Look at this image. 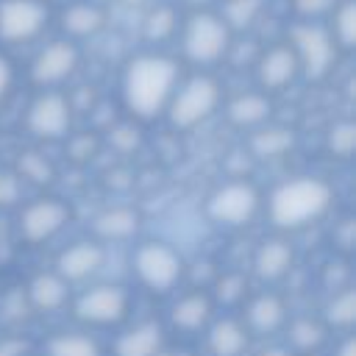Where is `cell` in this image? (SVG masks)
Listing matches in <instances>:
<instances>
[{
	"instance_id": "obj_1",
	"label": "cell",
	"mask_w": 356,
	"mask_h": 356,
	"mask_svg": "<svg viewBox=\"0 0 356 356\" xmlns=\"http://www.w3.org/2000/svg\"><path fill=\"white\" fill-rule=\"evenodd\" d=\"M181 81V67L164 53H142L125 64L122 103L134 120H156L167 111V103Z\"/></svg>"
},
{
	"instance_id": "obj_2",
	"label": "cell",
	"mask_w": 356,
	"mask_h": 356,
	"mask_svg": "<svg viewBox=\"0 0 356 356\" xmlns=\"http://www.w3.org/2000/svg\"><path fill=\"white\" fill-rule=\"evenodd\" d=\"M334 186L320 175H295L273 186L267 195V220L275 231L292 234L328 214Z\"/></svg>"
},
{
	"instance_id": "obj_3",
	"label": "cell",
	"mask_w": 356,
	"mask_h": 356,
	"mask_svg": "<svg viewBox=\"0 0 356 356\" xmlns=\"http://www.w3.org/2000/svg\"><path fill=\"white\" fill-rule=\"evenodd\" d=\"M220 103H222V89L217 78L189 75L186 81H178L164 114L175 131H192L203 125L220 108Z\"/></svg>"
},
{
	"instance_id": "obj_4",
	"label": "cell",
	"mask_w": 356,
	"mask_h": 356,
	"mask_svg": "<svg viewBox=\"0 0 356 356\" xmlns=\"http://www.w3.org/2000/svg\"><path fill=\"white\" fill-rule=\"evenodd\" d=\"M231 28L220 14L197 8L181 28V50L184 58L197 67H211L231 53Z\"/></svg>"
},
{
	"instance_id": "obj_5",
	"label": "cell",
	"mask_w": 356,
	"mask_h": 356,
	"mask_svg": "<svg viewBox=\"0 0 356 356\" xmlns=\"http://www.w3.org/2000/svg\"><path fill=\"white\" fill-rule=\"evenodd\" d=\"M131 267H134L136 281L145 289L159 292V295L175 289L181 284V278H184V270H186L181 253L172 245L159 242V239H147V242L136 245Z\"/></svg>"
},
{
	"instance_id": "obj_6",
	"label": "cell",
	"mask_w": 356,
	"mask_h": 356,
	"mask_svg": "<svg viewBox=\"0 0 356 356\" xmlns=\"http://www.w3.org/2000/svg\"><path fill=\"white\" fill-rule=\"evenodd\" d=\"M70 217H72V211L61 197H53V195L33 197L28 203H19L17 236H19V242H25L31 248L47 245L67 228Z\"/></svg>"
},
{
	"instance_id": "obj_7",
	"label": "cell",
	"mask_w": 356,
	"mask_h": 356,
	"mask_svg": "<svg viewBox=\"0 0 356 356\" xmlns=\"http://www.w3.org/2000/svg\"><path fill=\"white\" fill-rule=\"evenodd\" d=\"M131 292L122 284H95L72 300V317L92 328H111L128 320Z\"/></svg>"
},
{
	"instance_id": "obj_8",
	"label": "cell",
	"mask_w": 356,
	"mask_h": 356,
	"mask_svg": "<svg viewBox=\"0 0 356 356\" xmlns=\"http://www.w3.org/2000/svg\"><path fill=\"white\" fill-rule=\"evenodd\" d=\"M259 209H261V192L245 178L220 184L206 200L209 220L217 225H225V228L248 225L259 214Z\"/></svg>"
},
{
	"instance_id": "obj_9",
	"label": "cell",
	"mask_w": 356,
	"mask_h": 356,
	"mask_svg": "<svg viewBox=\"0 0 356 356\" xmlns=\"http://www.w3.org/2000/svg\"><path fill=\"white\" fill-rule=\"evenodd\" d=\"M72 106L70 97L58 89H39V95L28 103L25 111V131L39 142L67 139L72 131Z\"/></svg>"
},
{
	"instance_id": "obj_10",
	"label": "cell",
	"mask_w": 356,
	"mask_h": 356,
	"mask_svg": "<svg viewBox=\"0 0 356 356\" xmlns=\"http://www.w3.org/2000/svg\"><path fill=\"white\" fill-rule=\"evenodd\" d=\"M300 64V72L309 81H323L337 61V44L331 39V33L317 25V22H298L289 31V42H286Z\"/></svg>"
},
{
	"instance_id": "obj_11",
	"label": "cell",
	"mask_w": 356,
	"mask_h": 356,
	"mask_svg": "<svg viewBox=\"0 0 356 356\" xmlns=\"http://www.w3.org/2000/svg\"><path fill=\"white\" fill-rule=\"evenodd\" d=\"M50 22L44 0H0V42L28 44L42 36Z\"/></svg>"
},
{
	"instance_id": "obj_12",
	"label": "cell",
	"mask_w": 356,
	"mask_h": 356,
	"mask_svg": "<svg viewBox=\"0 0 356 356\" xmlns=\"http://www.w3.org/2000/svg\"><path fill=\"white\" fill-rule=\"evenodd\" d=\"M81 64V50L72 39H53L47 42L31 61L28 78L36 89H58L64 81L75 75Z\"/></svg>"
},
{
	"instance_id": "obj_13",
	"label": "cell",
	"mask_w": 356,
	"mask_h": 356,
	"mask_svg": "<svg viewBox=\"0 0 356 356\" xmlns=\"http://www.w3.org/2000/svg\"><path fill=\"white\" fill-rule=\"evenodd\" d=\"M103 261H106V248L97 239H78V242L58 250L53 270L67 284H81V281L97 275Z\"/></svg>"
},
{
	"instance_id": "obj_14",
	"label": "cell",
	"mask_w": 356,
	"mask_h": 356,
	"mask_svg": "<svg viewBox=\"0 0 356 356\" xmlns=\"http://www.w3.org/2000/svg\"><path fill=\"white\" fill-rule=\"evenodd\" d=\"M239 320L250 337H273V334L284 331L289 312L278 292H259L245 300V312Z\"/></svg>"
},
{
	"instance_id": "obj_15",
	"label": "cell",
	"mask_w": 356,
	"mask_h": 356,
	"mask_svg": "<svg viewBox=\"0 0 356 356\" xmlns=\"http://www.w3.org/2000/svg\"><path fill=\"white\" fill-rule=\"evenodd\" d=\"M298 75H300V64H298L295 50H292L286 42L267 47V50L256 58V78H259V86H261L264 92H281V89H286Z\"/></svg>"
},
{
	"instance_id": "obj_16",
	"label": "cell",
	"mask_w": 356,
	"mask_h": 356,
	"mask_svg": "<svg viewBox=\"0 0 356 356\" xmlns=\"http://www.w3.org/2000/svg\"><path fill=\"white\" fill-rule=\"evenodd\" d=\"M295 264V248L286 236H267L253 250V275L264 284L281 281Z\"/></svg>"
},
{
	"instance_id": "obj_17",
	"label": "cell",
	"mask_w": 356,
	"mask_h": 356,
	"mask_svg": "<svg viewBox=\"0 0 356 356\" xmlns=\"http://www.w3.org/2000/svg\"><path fill=\"white\" fill-rule=\"evenodd\" d=\"M211 320H214V300L206 289H192L170 306V325L181 334L206 331Z\"/></svg>"
},
{
	"instance_id": "obj_18",
	"label": "cell",
	"mask_w": 356,
	"mask_h": 356,
	"mask_svg": "<svg viewBox=\"0 0 356 356\" xmlns=\"http://www.w3.org/2000/svg\"><path fill=\"white\" fill-rule=\"evenodd\" d=\"M248 348H250V334L239 317H217L206 325L209 356H245Z\"/></svg>"
},
{
	"instance_id": "obj_19",
	"label": "cell",
	"mask_w": 356,
	"mask_h": 356,
	"mask_svg": "<svg viewBox=\"0 0 356 356\" xmlns=\"http://www.w3.org/2000/svg\"><path fill=\"white\" fill-rule=\"evenodd\" d=\"M25 300L33 312H42V314H56L67 306L70 300V284L56 273V270H47V273H36L28 286H25Z\"/></svg>"
},
{
	"instance_id": "obj_20",
	"label": "cell",
	"mask_w": 356,
	"mask_h": 356,
	"mask_svg": "<svg viewBox=\"0 0 356 356\" xmlns=\"http://www.w3.org/2000/svg\"><path fill=\"white\" fill-rule=\"evenodd\" d=\"M167 348V334L159 320H142L122 331L114 342V356H159Z\"/></svg>"
},
{
	"instance_id": "obj_21",
	"label": "cell",
	"mask_w": 356,
	"mask_h": 356,
	"mask_svg": "<svg viewBox=\"0 0 356 356\" xmlns=\"http://www.w3.org/2000/svg\"><path fill=\"white\" fill-rule=\"evenodd\" d=\"M273 117V100L267 92H239L225 103V120L234 128H259L270 122Z\"/></svg>"
},
{
	"instance_id": "obj_22",
	"label": "cell",
	"mask_w": 356,
	"mask_h": 356,
	"mask_svg": "<svg viewBox=\"0 0 356 356\" xmlns=\"http://www.w3.org/2000/svg\"><path fill=\"white\" fill-rule=\"evenodd\" d=\"M139 222H142V217L134 206H111V209H103L100 214H95L92 234L100 245L103 242H125L139 231Z\"/></svg>"
},
{
	"instance_id": "obj_23",
	"label": "cell",
	"mask_w": 356,
	"mask_h": 356,
	"mask_svg": "<svg viewBox=\"0 0 356 356\" xmlns=\"http://www.w3.org/2000/svg\"><path fill=\"white\" fill-rule=\"evenodd\" d=\"M295 142H298V134L286 125H273V122H264L259 128H253L250 139H248V150L253 159H281L286 153L295 150Z\"/></svg>"
},
{
	"instance_id": "obj_24",
	"label": "cell",
	"mask_w": 356,
	"mask_h": 356,
	"mask_svg": "<svg viewBox=\"0 0 356 356\" xmlns=\"http://www.w3.org/2000/svg\"><path fill=\"white\" fill-rule=\"evenodd\" d=\"M286 348L295 356H317L328 342V325L320 317H295L286 320Z\"/></svg>"
},
{
	"instance_id": "obj_25",
	"label": "cell",
	"mask_w": 356,
	"mask_h": 356,
	"mask_svg": "<svg viewBox=\"0 0 356 356\" xmlns=\"http://www.w3.org/2000/svg\"><path fill=\"white\" fill-rule=\"evenodd\" d=\"M61 28L70 39H86L106 28V11L100 3L92 0H75L61 11Z\"/></svg>"
},
{
	"instance_id": "obj_26",
	"label": "cell",
	"mask_w": 356,
	"mask_h": 356,
	"mask_svg": "<svg viewBox=\"0 0 356 356\" xmlns=\"http://www.w3.org/2000/svg\"><path fill=\"white\" fill-rule=\"evenodd\" d=\"M320 320L328 325V331L334 328V331L350 334V328H353V323H356V289H353L350 284H348V286H339V289L328 298V303H325Z\"/></svg>"
},
{
	"instance_id": "obj_27",
	"label": "cell",
	"mask_w": 356,
	"mask_h": 356,
	"mask_svg": "<svg viewBox=\"0 0 356 356\" xmlns=\"http://www.w3.org/2000/svg\"><path fill=\"white\" fill-rule=\"evenodd\" d=\"M14 175L22 184H33V186H50L56 181V167L47 156H42L39 150H22L14 161Z\"/></svg>"
},
{
	"instance_id": "obj_28",
	"label": "cell",
	"mask_w": 356,
	"mask_h": 356,
	"mask_svg": "<svg viewBox=\"0 0 356 356\" xmlns=\"http://www.w3.org/2000/svg\"><path fill=\"white\" fill-rule=\"evenodd\" d=\"M44 356H100V345L81 331H61L47 339Z\"/></svg>"
},
{
	"instance_id": "obj_29",
	"label": "cell",
	"mask_w": 356,
	"mask_h": 356,
	"mask_svg": "<svg viewBox=\"0 0 356 356\" xmlns=\"http://www.w3.org/2000/svg\"><path fill=\"white\" fill-rule=\"evenodd\" d=\"M211 300H214V306L220 303V306H228V309H234V306H242L245 300H248V275H242V273H217L214 275V281H211Z\"/></svg>"
},
{
	"instance_id": "obj_30",
	"label": "cell",
	"mask_w": 356,
	"mask_h": 356,
	"mask_svg": "<svg viewBox=\"0 0 356 356\" xmlns=\"http://www.w3.org/2000/svg\"><path fill=\"white\" fill-rule=\"evenodd\" d=\"M331 39L337 50H353L356 44V3L353 0H337L331 11Z\"/></svg>"
},
{
	"instance_id": "obj_31",
	"label": "cell",
	"mask_w": 356,
	"mask_h": 356,
	"mask_svg": "<svg viewBox=\"0 0 356 356\" xmlns=\"http://www.w3.org/2000/svg\"><path fill=\"white\" fill-rule=\"evenodd\" d=\"M175 31H178V14L172 6H153L142 19V33L153 44L170 42L175 36Z\"/></svg>"
},
{
	"instance_id": "obj_32",
	"label": "cell",
	"mask_w": 356,
	"mask_h": 356,
	"mask_svg": "<svg viewBox=\"0 0 356 356\" xmlns=\"http://www.w3.org/2000/svg\"><path fill=\"white\" fill-rule=\"evenodd\" d=\"M261 8H264V0H225L220 17L234 33V31H248L261 17Z\"/></svg>"
},
{
	"instance_id": "obj_33",
	"label": "cell",
	"mask_w": 356,
	"mask_h": 356,
	"mask_svg": "<svg viewBox=\"0 0 356 356\" xmlns=\"http://www.w3.org/2000/svg\"><path fill=\"white\" fill-rule=\"evenodd\" d=\"M325 147L334 159H350L356 150V125L350 120H339L325 134Z\"/></svg>"
},
{
	"instance_id": "obj_34",
	"label": "cell",
	"mask_w": 356,
	"mask_h": 356,
	"mask_svg": "<svg viewBox=\"0 0 356 356\" xmlns=\"http://www.w3.org/2000/svg\"><path fill=\"white\" fill-rule=\"evenodd\" d=\"M100 150V136L97 134H72L67 136V159L75 161V164H86L97 156Z\"/></svg>"
},
{
	"instance_id": "obj_35",
	"label": "cell",
	"mask_w": 356,
	"mask_h": 356,
	"mask_svg": "<svg viewBox=\"0 0 356 356\" xmlns=\"http://www.w3.org/2000/svg\"><path fill=\"white\" fill-rule=\"evenodd\" d=\"M108 145H111L117 153L128 156V153H134V150L142 145V131H139L134 122H117V125L108 128Z\"/></svg>"
},
{
	"instance_id": "obj_36",
	"label": "cell",
	"mask_w": 356,
	"mask_h": 356,
	"mask_svg": "<svg viewBox=\"0 0 356 356\" xmlns=\"http://www.w3.org/2000/svg\"><path fill=\"white\" fill-rule=\"evenodd\" d=\"M22 203V181L14 170H0V209H11Z\"/></svg>"
},
{
	"instance_id": "obj_37",
	"label": "cell",
	"mask_w": 356,
	"mask_h": 356,
	"mask_svg": "<svg viewBox=\"0 0 356 356\" xmlns=\"http://www.w3.org/2000/svg\"><path fill=\"white\" fill-rule=\"evenodd\" d=\"M334 6H337V0H292V8L300 17V22H312L323 14H331Z\"/></svg>"
},
{
	"instance_id": "obj_38",
	"label": "cell",
	"mask_w": 356,
	"mask_h": 356,
	"mask_svg": "<svg viewBox=\"0 0 356 356\" xmlns=\"http://www.w3.org/2000/svg\"><path fill=\"white\" fill-rule=\"evenodd\" d=\"M0 356H31V342L22 334H8L0 339Z\"/></svg>"
},
{
	"instance_id": "obj_39",
	"label": "cell",
	"mask_w": 356,
	"mask_h": 356,
	"mask_svg": "<svg viewBox=\"0 0 356 356\" xmlns=\"http://www.w3.org/2000/svg\"><path fill=\"white\" fill-rule=\"evenodd\" d=\"M14 81H17V70L11 64L8 56L0 53V106L8 100V95L14 92Z\"/></svg>"
},
{
	"instance_id": "obj_40",
	"label": "cell",
	"mask_w": 356,
	"mask_h": 356,
	"mask_svg": "<svg viewBox=\"0 0 356 356\" xmlns=\"http://www.w3.org/2000/svg\"><path fill=\"white\" fill-rule=\"evenodd\" d=\"M334 245L342 250V253H350L353 245H356V228H353V220H342L337 228H334Z\"/></svg>"
},
{
	"instance_id": "obj_41",
	"label": "cell",
	"mask_w": 356,
	"mask_h": 356,
	"mask_svg": "<svg viewBox=\"0 0 356 356\" xmlns=\"http://www.w3.org/2000/svg\"><path fill=\"white\" fill-rule=\"evenodd\" d=\"M334 356H356V339H353V334H345L342 337V342L337 345Z\"/></svg>"
},
{
	"instance_id": "obj_42",
	"label": "cell",
	"mask_w": 356,
	"mask_h": 356,
	"mask_svg": "<svg viewBox=\"0 0 356 356\" xmlns=\"http://www.w3.org/2000/svg\"><path fill=\"white\" fill-rule=\"evenodd\" d=\"M259 356H295L286 345H264L261 350H259Z\"/></svg>"
},
{
	"instance_id": "obj_43",
	"label": "cell",
	"mask_w": 356,
	"mask_h": 356,
	"mask_svg": "<svg viewBox=\"0 0 356 356\" xmlns=\"http://www.w3.org/2000/svg\"><path fill=\"white\" fill-rule=\"evenodd\" d=\"M122 3H125V6H145L147 0H122Z\"/></svg>"
},
{
	"instance_id": "obj_44",
	"label": "cell",
	"mask_w": 356,
	"mask_h": 356,
	"mask_svg": "<svg viewBox=\"0 0 356 356\" xmlns=\"http://www.w3.org/2000/svg\"><path fill=\"white\" fill-rule=\"evenodd\" d=\"M159 356H172V353H170V350H167V348H164V350H161V353H159Z\"/></svg>"
},
{
	"instance_id": "obj_45",
	"label": "cell",
	"mask_w": 356,
	"mask_h": 356,
	"mask_svg": "<svg viewBox=\"0 0 356 356\" xmlns=\"http://www.w3.org/2000/svg\"><path fill=\"white\" fill-rule=\"evenodd\" d=\"M178 356H192V353H178Z\"/></svg>"
},
{
	"instance_id": "obj_46",
	"label": "cell",
	"mask_w": 356,
	"mask_h": 356,
	"mask_svg": "<svg viewBox=\"0 0 356 356\" xmlns=\"http://www.w3.org/2000/svg\"><path fill=\"white\" fill-rule=\"evenodd\" d=\"M92 3H100V0H92Z\"/></svg>"
},
{
	"instance_id": "obj_47",
	"label": "cell",
	"mask_w": 356,
	"mask_h": 356,
	"mask_svg": "<svg viewBox=\"0 0 356 356\" xmlns=\"http://www.w3.org/2000/svg\"><path fill=\"white\" fill-rule=\"evenodd\" d=\"M44 3H50V0H44Z\"/></svg>"
}]
</instances>
